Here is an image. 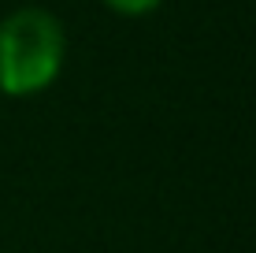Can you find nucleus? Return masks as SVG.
Returning a JSON list of instances; mask_svg holds the SVG:
<instances>
[{
  "mask_svg": "<svg viewBox=\"0 0 256 253\" xmlns=\"http://www.w3.org/2000/svg\"><path fill=\"white\" fill-rule=\"evenodd\" d=\"M64 26L45 8H19L0 19V93L26 97L45 90L64 67Z\"/></svg>",
  "mask_w": 256,
  "mask_h": 253,
  "instance_id": "obj_1",
  "label": "nucleus"
},
{
  "mask_svg": "<svg viewBox=\"0 0 256 253\" xmlns=\"http://www.w3.org/2000/svg\"><path fill=\"white\" fill-rule=\"evenodd\" d=\"M104 4H108L112 12H119V15H145V12H152V8H160L164 0H104Z\"/></svg>",
  "mask_w": 256,
  "mask_h": 253,
  "instance_id": "obj_2",
  "label": "nucleus"
}]
</instances>
